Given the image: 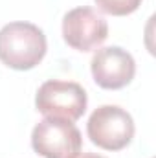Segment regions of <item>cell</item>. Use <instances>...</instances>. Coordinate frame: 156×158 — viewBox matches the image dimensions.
I'll return each instance as SVG.
<instances>
[{"label":"cell","instance_id":"cell-1","mask_svg":"<svg viewBox=\"0 0 156 158\" xmlns=\"http://www.w3.org/2000/svg\"><path fill=\"white\" fill-rule=\"evenodd\" d=\"M46 35L31 22H9L0 30V61L13 70H31L44 59Z\"/></svg>","mask_w":156,"mask_h":158},{"label":"cell","instance_id":"cell-2","mask_svg":"<svg viewBox=\"0 0 156 158\" xmlns=\"http://www.w3.org/2000/svg\"><path fill=\"white\" fill-rule=\"evenodd\" d=\"M88 105L84 88L74 81L50 79L42 83L35 96V107L46 118L77 121Z\"/></svg>","mask_w":156,"mask_h":158},{"label":"cell","instance_id":"cell-3","mask_svg":"<svg viewBox=\"0 0 156 158\" xmlns=\"http://www.w3.org/2000/svg\"><path fill=\"white\" fill-rule=\"evenodd\" d=\"M86 132L94 145L105 151H121L132 142L136 127L132 116L125 109L117 105H103L90 114Z\"/></svg>","mask_w":156,"mask_h":158},{"label":"cell","instance_id":"cell-4","mask_svg":"<svg viewBox=\"0 0 156 158\" xmlns=\"http://www.w3.org/2000/svg\"><path fill=\"white\" fill-rule=\"evenodd\" d=\"M81 145L79 129L66 119L46 118L31 132V147L44 158H74L81 153Z\"/></svg>","mask_w":156,"mask_h":158},{"label":"cell","instance_id":"cell-5","mask_svg":"<svg viewBox=\"0 0 156 158\" xmlns=\"http://www.w3.org/2000/svg\"><path fill=\"white\" fill-rule=\"evenodd\" d=\"M109 37L107 20L92 7L70 9L63 19V39L77 52H92Z\"/></svg>","mask_w":156,"mask_h":158},{"label":"cell","instance_id":"cell-6","mask_svg":"<svg viewBox=\"0 0 156 158\" xmlns=\"http://www.w3.org/2000/svg\"><path fill=\"white\" fill-rule=\"evenodd\" d=\"M90 70L97 86L105 90H119L134 79L136 61L127 50L119 46H107L94 53Z\"/></svg>","mask_w":156,"mask_h":158},{"label":"cell","instance_id":"cell-7","mask_svg":"<svg viewBox=\"0 0 156 158\" xmlns=\"http://www.w3.org/2000/svg\"><path fill=\"white\" fill-rule=\"evenodd\" d=\"M96 4L107 15L125 17V15L134 13L142 6V0H96Z\"/></svg>","mask_w":156,"mask_h":158},{"label":"cell","instance_id":"cell-8","mask_svg":"<svg viewBox=\"0 0 156 158\" xmlns=\"http://www.w3.org/2000/svg\"><path fill=\"white\" fill-rule=\"evenodd\" d=\"M74 158H105L101 155H94V153H81V155H76Z\"/></svg>","mask_w":156,"mask_h":158}]
</instances>
